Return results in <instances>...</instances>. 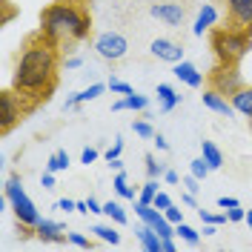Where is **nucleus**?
Wrapping results in <instances>:
<instances>
[{"label":"nucleus","mask_w":252,"mask_h":252,"mask_svg":"<svg viewBox=\"0 0 252 252\" xmlns=\"http://www.w3.org/2000/svg\"><path fill=\"white\" fill-rule=\"evenodd\" d=\"M55 72H58V43L40 34V37H32L26 49L20 52L12 86L20 97L46 100V92L55 86Z\"/></svg>","instance_id":"1"},{"label":"nucleus","mask_w":252,"mask_h":252,"mask_svg":"<svg viewBox=\"0 0 252 252\" xmlns=\"http://www.w3.org/2000/svg\"><path fill=\"white\" fill-rule=\"evenodd\" d=\"M40 34L52 43H78L89 34V15L72 3H52L40 15Z\"/></svg>","instance_id":"2"},{"label":"nucleus","mask_w":252,"mask_h":252,"mask_svg":"<svg viewBox=\"0 0 252 252\" xmlns=\"http://www.w3.org/2000/svg\"><path fill=\"white\" fill-rule=\"evenodd\" d=\"M212 49H215V58L218 63H226V66H238L250 55L252 49V34L247 29H215L212 32Z\"/></svg>","instance_id":"3"},{"label":"nucleus","mask_w":252,"mask_h":252,"mask_svg":"<svg viewBox=\"0 0 252 252\" xmlns=\"http://www.w3.org/2000/svg\"><path fill=\"white\" fill-rule=\"evenodd\" d=\"M6 201L12 204V209H15L17 215V223L20 226H37V220H40V212L34 209V204L29 201V195H26V189H23V184H20V178H9L6 181Z\"/></svg>","instance_id":"4"},{"label":"nucleus","mask_w":252,"mask_h":252,"mask_svg":"<svg viewBox=\"0 0 252 252\" xmlns=\"http://www.w3.org/2000/svg\"><path fill=\"white\" fill-rule=\"evenodd\" d=\"M94 52L103 58V61H121L129 52V40H126L121 32H100L94 37Z\"/></svg>","instance_id":"5"},{"label":"nucleus","mask_w":252,"mask_h":252,"mask_svg":"<svg viewBox=\"0 0 252 252\" xmlns=\"http://www.w3.org/2000/svg\"><path fill=\"white\" fill-rule=\"evenodd\" d=\"M23 112H26L23 97H20L15 89H6V92L0 94V129H3V132H9V129L23 118Z\"/></svg>","instance_id":"6"},{"label":"nucleus","mask_w":252,"mask_h":252,"mask_svg":"<svg viewBox=\"0 0 252 252\" xmlns=\"http://www.w3.org/2000/svg\"><path fill=\"white\" fill-rule=\"evenodd\" d=\"M209 80H212V89L220 92V94H226V97L244 86V78H241L238 66H226V63H220L218 69L212 72V78H209Z\"/></svg>","instance_id":"7"},{"label":"nucleus","mask_w":252,"mask_h":252,"mask_svg":"<svg viewBox=\"0 0 252 252\" xmlns=\"http://www.w3.org/2000/svg\"><path fill=\"white\" fill-rule=\"evenodd\" d=\"M149 12H152V17H158V20L166 23V26H181V23L187 20V6H184L181 0H160V3H152Z\"/></svg>","instance_id":"8"},{"label":"nucleus","mask_w":252,"mask_h":252,"mask_svg":"<svg viewBox=\"0 0 252 252\" xmlns=\"http://www.w3.org/2000/svg\"><path fill=\"white\" fill-rule=\"evenodd\" d=\"M226 17L235 29H252V0H226Z\"/></svg>","instance_id":"9"},{"label":"nucleus","mask_w":252,"mask_h":252,"mask_svg":"<svg viewBox=\"0 0 252 252\" xmlns=\"http://www.w3.org/2000/svg\"><path fill=\"white\" fill-rule=\"evenodd\" d=\"M149 52L155 55L158 61H166V63H178L184 61V46L178 40H169V37H155Z\"/></svg>","instance_id":"10"},{"label":"nucleus","mask_w":252,"mask_h":252,"mask_svg":"<svg viewBox=\"0 0 252 252\" xmlns=\"http://www.w3.org/2000/svg\"><path fill=\"white\" fill-rule=\"evenodd\" d=\"M204 106L212 112H218V115H226V118H232V112H235V106H232V100L226 97V94L215 92V89H206L204 92Z\"/></svg>","instance_id":"11"},{"label":"nucleus","mask_w":252,"mask_h":252,"mask_svg":"<svg viewBox=\"0 0 252 252\" xmlns=\"http://www.w3.org/2000/svg\"><path fill=\"white\" fill-rule=\"evenodd\" d=\"M175 78L181 80V83H187V86H192V89L204 86V75L195 69V63H189V61H178L175 63Z\"/></svg>","instance_id":"12"},{"label":"nucleus","mask_w":252,"mask_h":252,"mask_svg":"<svg viewBox=\"0 0 252 252\" xmlns=\"http://www.w3.org/2000/svg\"><path fill=\"white\" fill-rule=\"evenodd\" d=\"M135 238H138V244H141L146 252H163V238L158 235L149 223H141V226L135 229Z\"/></svg>","instance_id":"13"},{"label":"nucleus","mask_w":252,"mask_h":252,"mask_svg":"<svg viewBox=\"0 0 252 252\" xmlns=\"http://www.w3.org/2000/svg\"><path fill=\"white\" fill-rule=\"evenodd\" d=\"M218 23V12H215V6H209V3H204L201 6V12H198V17H195V26H192V34H204V32H209L212 26Z\"/></svg>","instance_id":"14"},{"label":"nucleus","mask_w":252,"mask_h":252,"mask_svg":"<svg viewBox=\"0 0 252 252\" xmlns=\"http://www.w3.org/2000/svg\"><path fill=\"white\" fill-rule=\"evenodd\" d=\"M229 100H232V106H235L238 115H244V118H250L252 121V86H241L238 92L229 94Z\"/></svg>","instance_id":"15"},{"label":"nucleus","mask_w":252,"mask_h":252,"mask_svg":"<svg viewBox=\"0 0 252 252\" xmlns=\"http://www.w3.org/2000/svg\"><path fill=\"white\" fill-rule=\"evenodd\" d=\"M112 109H115V112H124V109L146 112V109H149V97H146V94H138V92L124 94L121 100H115V103H112Z\"/></svg>","instance_id":"16"},{"label":"nucleus","mask_w":252,"mask_h":252,"mask_svg":"<svg viewBox=\"0 0 252 252\" xmlns=\"http://www.w3.org/2000/svg\"><path fill=\"white\" fill-rule=\"evenodd\" d=\"M103 92H106V86H103V83H92L89 89H83V92L72 94V97H66V103H63V109H75L78 103H86V100H94V97H100Z\"/></svg>","instance_id":"17"},{"label":"nucleus","mask_w":252,"mask_h":252,"mask_svg":"<svg viewBox=\"0 0 252 252\" xmlns=\"http://www.w3.org/2000/svg\"><path fill=\"white\" fill-rule=\"evenodd\" d=\"M34 232H37V238H43V241H63V238H66V235H63V226H61V223L46 220V218L37 220Z\"/></svg>","instance_id":"18"},{"label":"nucleus","mask_w":252,"mask_h":252,"mask_svg":"<svg viewBox=\"0 0 252 252\" xmlns=\"http://www.w3.org/2000/svg\"><path fill=\"white\" fill-rule=\"evenodd\" d=\"M158 100H160V109L163 112H172L178 103H181V94L175 92L169 83H160L158 86Z\"/></svg>","instance_id":"19"},{"label":"nucleus","mask_w":252,"mask_h":252,"mask_svg":"<svg viewBox=\"0 0 252 252\" xmlns=\"http://www.w3.org/2000/svg\"><path fill=\"white\" fill-rule=\"evenodd\" d=\"M201 152H204L206 163H209L212 169H220V166H223V152H220L212 141H201Z\"/></svg>","instance_id":"20"},{"label":"nucleus","mask_w":252,"mask_h":252,"mask_svg":"<svg viewBox=\"0 0 252 252\" xmlns=\"http://www.w3.org/2000/svg\"><path fill=\"white\" fill-rule=\"evenodd\" d=\"M92 232L100 238V241L112 244V247H115V244H121V235H118V229H115L112 223H97V226H92Z\"/></svg>","instance_id":"21"},{"label":"nucleus","mask_w":252,"mask_h":252,"mask_svg":"<svg viewBox=\"0 0 252 252\" xmlns=\"http://www.w3.org/2000/svg\"><path fill=\"white\" fill-rule=\"evenodd\" d=\"M103 215L112 220V223H118V226H126V212L121 204H115V201H109V204H103Z\"/></svg>","instance_id":"22"},{"label":"nucleus","mask_w":252,"mask_h":252,"mask_svg":"<svg viewBox=\"0 0 252 252\" xmlns=\"http://www.w3.org/2000/svg\"><path fill=\"white\" fill-rule=\"evenodd\" d=\"M112 187H115V192H118L121 198H132V201H135V189L129 187L124 169H118V175H115V184H112Z\"/></svg>","instance_id":"23"},{"label":"nucleus","mask_w":252,"mask_h":252,"mask_svg":"<svg viewBox=\"0 0 252 252\" xmlns=\"http://www.w3.org/2000/svg\"><path fill=\"white\" fill-rule=\"evenodd\" d=\"M46 169L49 172H63V169H69V155H66L63 149H58V152L46 160Z\"/></svg>","instance_id":"24"},{"label":"nucleus","mask_w":252,"mask_h":252,"mask_svg":"<svg viewBox=\"0 0 252 252\" xmlns=\"http://www.w3.org/2000/svg\"><path fill=\"white\" fill-rule=\"evenodd\" d=\"M175 235H181L187 244H192V247L201 241V232H198V229H192V226H189V223H184V220H181V223H175Z\"/></svg>","instance_id":"25"},{"label":"nucleus","mask_w":252,"mask_h":252,"mask_svg":"<svg viewBox=\"0 0 252 252\" xmlns=\"http://www.w3.org/2000/svg\"><path fill=\"white\" fill-rule=\"evenodd\" d=\"M158 192H160V189H158V181L155 178H149V181L141 187V192H138V201H141V204H152Z\"/></svg>","instance_id":"26"},{"label":"nucleus","mask_w":252,"mask_h":252,"mask_svg":"<svg viewBox=\"0 0 252 252\" xmlns=\"http://www.w3.org/2000/svg\"><path fill=\"white\" fill-rule=\"evenodd\" d=\"M189 172L195 175V178H198V181H204L206 175L212 172V166H209V163H206V158L201 155V158H195V160H192V163H189Z\"/></svg>","instance_id":"27"},{"label":"nucleus","mask_w":252,"mask_h":252,"mask_svg":"<svg viewBox=\"0 0 252 252\" xmlns=\"http://www.w3.org/2000/svg\"><path fill=\"white\" fill-rule=\"evenodd\" d=\"M143 160H146V175H149V178H160V175L166 172V166H163V163H158L155 155H146Z\"/></svg>","instance_id":"28"},{"label":"nucleus","mask_w":252,"mask_h":252,"mask_svg":"<svg viewBox=\"0 0 252 252\" xmlns=\"http://www.w3.org/2000/svg\"><path fill=\"white\" fill-rule=\"evenodd\" d=\"M132 132H135L138 138H155V129L146 124V121H135V124H132Z\"/></svg>","instance_id":"29"},{"label":"nucleus","mask_w":252,"mask_h":252,"mask_svg":"<svg viewBox=\"0 0 252 252\" xmlns=\"http://www.w3.org/2000/svg\"><path fill=\"white\" fill-rule=\"evenodd\" d=\"M66 241H69L72 247H80V250H89V247H92V241H89L86 235H80V232H69Z\"/></svg>","instance_id":"30"},{"label":"nucleus","mask_w":252,"mask_h":252,"mask_svg":"<svg viewBox=\"0 0 252 252\" xmlns=\"http://www.w3.org/2000/svg\"><path fill=\"white\" fill-rule=\"evenodd\" d=\"M121 149H124V141H121V138H115V143H112L109 149L103 152V158L112 163V160H118V158H121Z\"/></svg>","instance_id":"31"},{"label":"nucleus","mask_w":252,"mask_h":252,"mask_svg":"<svg viewBox=\"0 0 252 252\" xmlns=\"http://www.w3.org/2000/svg\"><path fill=\"white\" fill-rule=\"evenodd\" d=\"M109 89H112V92H118V94H132V92H135L129 83H124V80H118V78L109 80Z\"/></svg>","instance_id":"32"},{"label":"nucleus","mask_w":252,"mask_h":252,"mask_svg":"<svg viewBox=\"0 0 252 252\" xmlns=\"http://www.w3.org/2000/svg\"><path fill=\"white\" fill-rule=\"evenodd\" d=\"M198 215H201V220H204V223H215V226L226 220V215H215V212H206V209H198Z\"/></svg>","instance_id":"33"},{"label":"nucleus","mask_w":252,"mask_h":252,"mask_svg":"<svg viewBox=\"0 0 252 252\" xmlns=\"http://www.w3.org/2000/svg\"><path fill=\"white\" fill-rule=\"evenodd\" d=\"M163 215H166V220H169V223H181V220H184V212H181L175 204L169 206V209H163Z\"/></svg>","instance_id":"34"},{"label":"nucleus","mask_w":252,"mask_h":252,"mask_svg":"<svg viewBox=\"0 0 252 252\" xmlns=\"http://www.w3.org/2000/svg\"><path fill=\"white\" fill-rule=\"evenodd\" d=\"M226 218L232 220V223H238V220L247 218V209H241V204H238V206H232V209H226Z\"/></svg>","instance_id":"35"},{"label":"nucleus","mask_w":252,"mask_h":252,"mask_svg":"<svg viewBox=\"0 0 252 252\" xmlns=\"http://www.w3.org/2000/svg\"><path fill=\"white\" fill-rule=\"evenodd\" d=\"M152 204H155L158 209H169V206H172V198H169L166 192H158V195H155V201H152Z\"/></svg>","instance_id":"36"},{"label":"nucleus","mask_w":252,"mask_h":252,"mask_svg":"<svg viewBox=\"0 0 252 252\" xmlns=\"http://www.w3.org/2000/svg\"><path fill=\"white\" fill-rule=\"evenodd\" d=\"M92 160H97V149H92V146H86V149L80 152V163H86V166H89Z\"/></svg>","instance_id":"37"},{"label":"nucleus","mask_w":252,"mask_h":252,"mask_svg":"<svg viewBox=\"0 0 252 252\" xmlns=\"http://www.w3.org/2000/svg\"><path fill=\"white\" fill-rule=\"evenodd\" d=\"M184 187H187V192H192V195H195V192H198V178L189 172L187 178H184Z\"/></svg>","instance_id":"38"},{"label":"nucleus","mask_w":252,"mask_h":252,"mask_svg":"<svg viewBox=\"0 0 252 252\" xmlns=\"http://www.w3.org/2000/svg\"><path fill=\"white\" fill-rule=\"evenodd\" d=\"M75 206H78V201H69V198H63V201H58V204H55V209H61V212H72Z\"/></svg>","instance_id":"39"},{"label":"nucleus","mask_w":252,"mask_h":252,"mask_svg":"<svg viewBox=\"0 0 252 252\" xmlns=\"http://www.w3.org/2000/svg\"><path fill=\"white\" fill-rule=\"evenodd\" d=\"M218 206L220 209H232V206H238L235 198H229V195H223V198H218Z\"/></svg>","instance_id":"40"},{"label":"nucleus","mask_w":252,"mask_h":252,"mask_svg":"<svg viewBox=\"0 0 252 252\" xmlns=\"http://www.w3.org/2000/svg\"><path fill=\"white\" fill-rule=\"evenodd\" d=\"M43 189H55V172H43Z\"/></svg>","instance_id":"41"},{"label":"nucleus","mask_w":252,"mask_h":252,"mask_svg":"<svg viewBox=\"0 0 252 252\" xmlns=\"http://www.w3.org/2000/svg\"><path fill=\"white\" fill-rule=\"evenodd\" d=\"M152 141H155V146L160 149V152H166V149H169V143H166V138H163V135H158V132H155V138H152Z\"/></svg>","instance_id":"42"},{"label":"nucleus","mask_w":252,"mask_h":252,"mask_svg":"<svg viewBox=\"0 0 252 252\" xmlns=\"http://www.w3.org/2000/svg\"><path fill=\"white\" fill-rule=\"evenodd\" d=\"M163 181H166V184H178L181 178H178V172H175V169H166V172H163Z\"/></svg>","instance_id":"43"},{"label":"nucleus","mask_w":252,"mask_h":252,"mask_svg":"<svg viewBox=\"0 0 252 252\" xmlns=\"http://www.w3.org/2000/svg\"><path fill=\"white\" fill-rule=\"evenodd\" d=\"M80 63H83V61H80L78 55H72V58H66V69H78Z\"/></svg>","instance_id":"44"},{"label":"nucleus","mask_w":252,"mask_h":252,"mask_svg":"<svg viewBox=\"0 0 252 252\" xmlns=\"http://www.w3.org/2000/svg\"><path fill=\"white\" fill-rule=\"evenodd\" d=\"M86 204H89V212H103V204H97V201H94V198H89V201H86Z\"/></svg>","instance_id":"45"},{"label":"nucleus","mask_w":252,"mask_h":252,"mask_svg":"<svg viewBox=\"0 0 252 252\" xmlns=\"http://www.w3.org/2000/svg\"><path fill=\"white\" fill-rule=\"evenodd\" d=\"M163 252H175V241L172 238H163Z\"/></svg>","instance_id":"46"},{"label":"nucleus","mask_w":252,"mask_h":252,"mask_svg":"<svg viewBox=\"0 0 252 252\" xmlns=\"http://www.w3.org/2000/svg\"><path fill=\"white\" fill-rule=\"evenodd\" d=\"M184 204H187V206H195V198H192V192H187V195H184Z\"/></svg>","instance_id":"47"},{"label":"nucleus","mask_w":252,"mask_h":252,"mask_svg":"<svg viewBox=\"0 0 252 252\" xmlns=\"http://www.w3.org/2000/svg\"><path fill=\"white\" fill-rule=\"evenodd\" d=\"M244 220L250 223V229H252V209H250V212H247V218H244Z\"/></svg>","instance_id":"48"},{"label":"nucleus","mask_w":252,"mask_h":252,"mask_svg":"<svg viewBox=\"0 0 252 252\" xmlns=\"http://www.w3.org/2000/svg\"><path fill=\"white\" fill-rule=\"evenodd\" d=\"M250 34H252V29H250Z\"/></svg>","instance_id":"49"}]
</instances>
